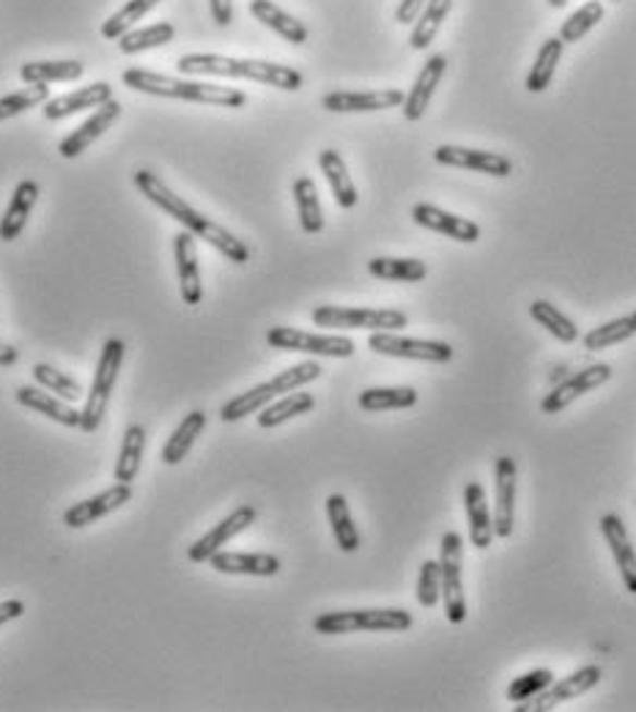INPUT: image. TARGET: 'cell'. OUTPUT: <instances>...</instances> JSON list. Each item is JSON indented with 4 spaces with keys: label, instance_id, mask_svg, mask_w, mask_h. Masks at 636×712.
Returning a JSON list of instances; mask_svg holds the SVG:
<instances>
[{
    "label": "cell",
    "instance_id": "6da1fadb",
    "mask_svg": "<svg viewBox=\"0 0 636 712\" xmlns=\"http://www.w3.org/2000/svg\"><path fill=\"white\" fill-rule=\"evenodd\" d=\"M135 187L140 189L143 198L151 200L157 209H162L166 214H171V220L182 222L184 231L195 233L198 238H204L206 244L217 249V253L225 255L233 263H247L250 260V249H247L245 242H238L228 228H222L220 222L209 220L200 211H195L193 206L184 198H179L171 187H168L159 175H154L151 170H137L135 173Z\"/></svg>",
    "mask_w": 636,
    "mask_h": 712
},
{
    "label": "cell",
    "instance_id": "7a4b0ae2",
    "mask_svg": "<svg viewBox=\"0 0 636 712\" xmlns=\"http://www.w3.org/2000/svg\"><path fill=\"white\" fill-rule=\"evenodd\" d=\"M176 69L182 74H198V77L253 79V83L280 88V91H299L302 85H305V77L294 66L256 61V58L215 56V52H187V56L179 58Z\"/></svg>",
    "mask_w": 636,
    "mask_h": 712
},
{
    "label": "cell",
    "instance_id": "3957f363",
    "mask_svg": "<svg viewBox=\"0 0 636 712\" xmlns=\"http://www.w3.org/2000/svg\"><path fill=\"white\" fill-rule=\"evenodd\" d=\"M121 83L137 94H148V97L162 99H182V102H198V105H215V108H245L247 97L238 88H228V85L215 83H198V79H179L168 77V74L148 72V69H126L121 74Z\"/></svg>",
    "mask_w": 636,
    "mask_h": 712
},
{
    "label": "cell",
    "instance_id": "277c9868",
    "mask_svg": "<svg viewBox=\"0 0 636 712\" xmlns=\"http://www.w3.org/2000/svg\"><path fill=\"white\" fill-rule=\"evenodd\" d=\"M412 628V614L404 609H363V611H330L313 619V630L321 636L359 634V630H387L404 634Z\"/></svg>",
    "mask_w": 636,
    "mask_h": 712
},
{
    "label": "cell",
    "instance_id": "5b68a950",
    "mask_svg": "<svg viewBox=\"0 0 636 712\" xmlns=\"http://www.w3.org/2000/svg\"><path fill=\"white\" fill-rule=\"evenodd\" d=\"M124 356H126V345L121 343L119 337H110L108 343L102 345L91 392H88L86 406H83V419H80V430H83V433H94V430L102 425V419L108 417V403H110V395H113L115 381H119Z\"/></svg>",
    "mask_w": 636,
    "mask_h": 712
},
{
    "label": "cell",
    "instance_id": "8992f818",
    "mask_svg": "<svg viewBox=\"0 0 636 712\" xmlns=\"http://www.w3.org/2000/svg\"><path fill=\"white\" fill-rule=\"evenodd\" d=\"M313 323L321 329H374V332H392V329L409 327V316L404 310L390 307H316Z\"/></svg>",
    "mask_w": 636,
    "mask_h": 712
},
{
    "label": "cell",
    "instance_id": "52a82bcc",
    "mask_svg": "<svg viewBox=\"0 0 636 712\" xmlns=\"http://www.w3.org/2000/svg\"><path fill=\"white\" fill-rule=\"evenodd\" d=\"M461 543L458 531H448L439 545V565H442V603L444 616L453 625H461L466 619V598H464V565H461Z\"/></svg>",
    "mask_w": 636,
    "mask_h": 712
},
{
    "label": "cell",
    "instance_id": "ba28073f",
    "mask_svg": "<svg viewBox=\"0 0 636 712\" xmlns=\"http://www.w3.org/2000/svg\"><path fill=\"white\" fill-rule=\"evenodd\" d=\"M267 343L278 351H302V354L332 356V359L354 356V340L343 334H313L294 327H272L267 332Z\"/></svg>",
    "mask_w": 636,
    "mask_h": 712
},
{
    "label": "cell",
    "instance_id": "9c48e42d",
    "mask_svg": "<svg viewBox=\"0 0 636 712\" xmlns=\"http://www.w3.org/2000/svg\"><path fill=\"white\" fill-rule=\"evenodd\" d=\"M368 348L381 356H395V359H415V363H450L453 359V345L442 340H417L401 337L392 332H374L368 337Z\"/></svg>",
    "mask_w": 636,
    "mask_h": 712
},
{
    "label": "cell",
    "instance_id": "30bf717a",
    "mask_svg": "<svg viewBox=\"0 0 636 712\" xmlns=\"http://www.w3.org/2000/svg\"><path fill=\"white\" fill-rule=\"evenodd\" d=\"M601 666H582L579 672L568 674V677L556 679V683H551L549 688L543 690L540 696H535V699H529L527 704H518L516 710L518 712H549L554 710V707H560L563 701H574L576 696H585L587 690L596 688L598 683H601Z\"/></svg>",
    "mask_w": 636,
    "mask_h": 712
},
{
    "label": "cell",
    "instance_id": "8fae6325",
    "mask_svg": "<svg viewBox=\"0 0 636 712\" xmlns=\"http://www.w3.org/2000/svg\"><path fill=\"white\" fill-rule=\"evenodd\" d=\"M256 518H258V510L253 507V504H242V507L233 510L225 520H220L215 529L206 531L204 538L195 540L193 549L187 551V556L195 562V565H200V562H209L217 551H222V545L231 543V540L236 538V535H242L247 526L256 524Z\"/></svg>",
    "mask_w": 636,
    "mask_h": 712
},
{
    "label": "cell",
    "instance_id": "7c38bea8",
    "mask_svg": "<svg viewBox=\"0 0 636 712\" xmlns=\"http://www.w3.org/2000/svg\"><path fill=\"white\" fill-rule=\"evenodd\" d=\"M406 94L397 88L381 91H332L321 99V108L330 113H379V110L404 108Z\"/></svg>",
    "mask_w": 636,
    "mask_h": 712
},
{
    "label": "cell",
    "instance_id": "4fadbf2b",
    "mask_svg": "<svg viewBox=\"0 0 636 712\" xmlns=\"http://www.w3.org/2000/svg\"><path fill=\"white\" fill-rule=\"evenodd\" d=\"M433 159L439 164H448V168H461V170H475V173L491 175V179H507L513 173V162L502 154L491 151H477V148H464V146H439L433 151Z\"/></svg>",
    "mask_w": 636,
    "mask_h": 712
},
{
    "label": "cell",
    "instance_id": "5bb4252c",
    "mask_svg": "<svg viewBox=\"0 0 636 712\" xmlns=\"http://www.w3.org/2000/svg\"><path fill=\"white\" fill-rule=\"evenodd\" d=\"M609 379H612V368H609V365H603V363L590 365V368H585V370H579V373L568 376L563 384H556L554 390H551L549 395L543 397L540 408H543L546 414L563 412V408H568L571 403L576 401V397H582V395H587V392L598 390V386L607 384Z\"/></svg>",
    "mask_w": 636,
    "mask_h": 712
},
{
    "label": "cell",
    "instance_id": "9a60e30c",
    "mask_svg": "<svg viewBox=\"0 0 636 712\" xmlns=\"http://www.w3.org/2000/svg\"><path fill=\"white\" fill-rule=\"evenodd\" d=\"M516 461L500 455L494 464V486H497V504H494V535L507 540L513 535V518H516Z\"/></svg>",
    "mask_w": 636,
    "mask_h": 712
},
{
    "label": "cell",
    "instance_id": "2e32d148",
    "mask_svg": "<svg viewBox=\"0 0 636 712\" xmlns=\"http://www.w3.org/2000/svg\"><path fill=\"white\" fill-rule=\"evenodd\" d=\"M132 499V488L126 482H115L108 491L97 493V496L86 499V502H77L63 513V526L69 529H83V526L94 524V520L105 518V515L115 513L119 507H124Z\"/></svg>",
    "mask_w": 636,
    "mask_h": 712
},
{
    "label": "cell",
    "instance_id": "e0dca14e",
    "mask_svg": "<svg viewBox=\"0 0 636 712\" xmlns=\"http://www.w3.org/2000/svg\"><path fill=\"white\" fill-rule=\"evenodd\" d=\"M173 255H176L179 291H182L184 305L198 307L204 299V285H200L198 269V247H195V233L182 231L173 238Z\"/></svg>",
    "mask_w": 636,
    "mask_h": 712
},
{
    "label": "cell",
    "instance_id": "ac0fdd59",
    "mask_svg": "<svg viewBox=\"0 0 636 712\" xmlns=\"http://www.w3.org/2000/svg\"><path fill=\"white\" fill-rule=\"evenodd\" d=\"M121 110L124 108H121L115 99L105 102L102 108H97V113H94L86 124L77 126V130H74L69 137H63L61 146H58V154H61L63 159L80 157V154L86 151L88 146H94V143H97L99 137H102L105 132H108L110 126L121 119Z\"/></svg>",
    "mask_w": 636,
    "mask_h": 712
},
{
    "label": "cell",
    "instance_id": "d6986e66",
    "mask_svg": "<svg viewBox=\"0 0 636 712\" xmlns=\"http://www.w3.org/2000/svg\"><path fill=\"white\" fill-rule=\"evenodd\" d=\"M412 220L420 228H428L433 233H442V236L455 238V242L475 244L480 238V225L472 220H464V217H455L450 211H442L439 206L431 204H417L412 209Z\"/></svg>",
    "mask_w": 636,
    "mask_h": 712
},
{
    "label": "cell",
    "instance_id": "ffe728a7",
    "mask_svg": "<svg viewBox=\"0 0 636 712\" xmlns=\"http://www.w3.org/2000/svg\"><path fill=\"white\" fill-rule=\"evenodd\" d=\"M444 72H448V58H444L442 52H439V56H431L426 63H423L420 74H417L415 85H412V91L406 94L404 99L406 121H420L423 115H426L428 105H431Z\"/></svg>",
    "mask_w": 636,
    "mask_h": 712
},
{
    "label": "cell",
    "instance_id": "44dd1931",
    "mask_svg": "<svg viewBox=\"0 0 636 712\" xmlns=\"http://www.w3.org/2000/svg\"><path fill=\"white\" fill-rule=\"evenodd\" d=\"M601 535L607 540V545L612 549L614 562H617V570L623 576L625 589L631 594H636V551L631 545L628 529H625L623 518L617 513H607L601 518Z\"/></svg>",
    "mask_w": 636,
    "mask_h": 712
},
{
    "label": "cell",
    "instance_id": "7402d4cb",
    "mask_svg": "<svg viewBox=\"0 0 636 712\" xmlns=\"http://www.w3.org/2000/svg\"><path fill=\"white\" fill-rule=\"evenodd\" d=\"M110 99H113V88H110V83H91L86 85V88H77V91L50 99V102L45 105V119L47 121L69 119V115L80 113V110L102 108V105L110 102Z\"/></svg>",
    "mask_w": 636,
    "mask_h": 712
},
{
    "label": "cell",
    "instance_id": "603a6c76",
    "mask_svg": "<svg viewBox=\"0 0 636 712\" xmlns=\"http://www.w3.org/2000/svg\"><path fill=\"white\" fill-rule=\"evenodd\" d=\"M466 515H469V540L475 549H491L494 535V513L489 507V499L480 482H469L464 491Z\"/></svg>",
    "mask_w": 636,
    "mask_h": 712
},
{
    "label": "cell",
    "instance_id": "cb8c5ba5",
    "mask_svg": "<svg viewBox=\"0 0 636 712\" xmlns=\"http://www.w3.org/2000/svg\"><path fill=\"white\" fill-rule=\"evenodd\" d=\"M217 573L225 576H261L272 578L280 573V560L274 554H233V551H217L209 560Z\"/></svg>",
    "mask_w": 636,
    "mask_h": 712
},
{
    "label": "cell",
    "instance_id": "d4e9b609",
    "mask_svg": "<svg viewBox=\"0 0 636 712\" xmlns=\"http://www.w3.org/2000/svg\"><path fill=\"white\" fill-rule=\"evenodd\" d=\"M20 406L30 408V412H39L41 417L52 419L58 425H66V428H80V419H83V412H77L74 406H69V401H58V397L47 395L39 386H20L17 392Z\"/></svg>",
    "mask_w": 636,
    "mask_h": 712
},
{
    "label": "cell",
    "instance_id": "484cf974",
    "mask_svg": "<svg viewBox=\"0 0 636 712\" xmlns=\"http://www.w3.org/2000/svg\"><path fill=\"white\" fill-rule=\"evenodd\" d=\"M36 200H39V184L30 182V179L20 182L12 200H9L7 214L0 220V242H14L25 231V222H28Z\"/></svg>",
    "mask_w": 636,
    "mask_h": 712
},
{
    "label": "cell",
    "instance_id": "4316f807",
    "mask_svg": "<svg viewBox=\"0 0 636 712\" xmlns=\"http://www.w3.org/2000/svg\"><path fill=\"white\" fill-rule=\"evenodd\" d=\"M250 14L258 20V23L267 25L269 30L285 39L289 45H305L307 41V28L305 23H299L296 17H291L289 12L272 3V0H250Z\"/></svg>",
    "mask_w": 636,
    "mask_h": 712
},
{
    "label": "cell",
    "instance_id": "83f0119b",
    "mask_svg": "<svg viewBox=\"0 0 636 712\" xmlns=\"http://www.w3.org/2000/svg\"><path fill=\"white\" fill-rule=\"evenodd\" d=\"M318 164H321V170H325L327 182H330V189H332V195H335L338 206H341V209H354L359 200V195H357V187H354L352 175H348V168H346V162H343L341 154H338L335 148H325V151L318 154Z\"/></svg>",
    "mask_w": 636,
    "mask_h": 712
},
{
    "label": "cell",
    "instance_id": "f1b7e54d",
    "mask_svg": "<svg viewBox=\"0 0 636 712\" xmlns=\"http://www.w3.org/2000/svg\"><path fill=\"white\" fill-rule=\"evenodd\" d=\"M563 47L565 41L560 39V36H551V39H546L543 45H540L535 63L529 66L527 79H524V88H527L529 94H543L546 88H549L551 79H554L556 66H560V58H563Z\"/></svg>",
    "mask_w": 636,
    "mask_h": 712
},
{
    "label": "cell",
    "instance_id": "f546056e",
    "mask_svg": "<svg viewBox=\"0 0 636 712\" xmlns=\"http://www.w3.org/2000/svg\"><path fill=\"white\" fill-rule=\"evenodd\" d=\"M204 428H206V414L189 412L187 417L179 422V428L173 430L171 439L166 441V447H162V461H166L168 466L182 464V461L189 455V450H193L195 441H198V435L204 433Z\"/></svg>",
    "mask_w": 636,
    "mask_h": 712
},
{
    "label": "cell",
    "instance_id": "4dcf8cb0",
    "mask_svg": "<svg viewBox=\"0 0 636 712\" xmlns=\"http://www.w3.org/2000/svg\"><path fill=\"white\" fill-rule=\"evenodd\" d=\"M294 200H296V211H299L302 231L310 233V236L325 231V209H321L316 182H313L310 175H299V179L294 182Z\"/></svg>",
    "mask_w": 636,
    "mask_h": 712
},
{
    "label": "cell",
    "instance_id": "1f68e13d",
    "mask_svg": "<svg viewBox=\"0 0 636 712\" xmlns=\"http://www.w3.org/2000/svg\"><path fill=\"white\" fill-rule=\"evenodd\" d=\"M86 66L80 61H30L20 69V77L28 85L47 83H74L83 77Z\"/></svg>",
    "mask_w": 636,
    "mask_h": 712
},
{
    "label": "cell",
    "instance_id": "d6a6232c",
    "mask_svg": "<svg viewBox=\"0 0 636 712\" xmlns=\"http://www.w3.org/2000/svg\"><path fill=\"white\" fill-rule=\"evenodd\" d=\"M327 518H330L338 549H341L343 554H354V551H359V531H357V526H354L352 510H348L346 496H341V493H332V496L327 499Z\"/></svg>",
    "mask_w": 636,
    "mask_h": 712
},
{
    "label": "cell",
    "instance_id": "836d02e7",
    "mask_svg": "<svg viewBox=\"0 0 636 712\" xmlns=\"http://www.w3.org/2000/svg\"><path fill=\"white\" fill-rule=\"evenodd\" d=\"M316 408V397L307 395V392H289L285 397H280L278 403H269L267 408H261L258 412V428L269 430V428H278V425L289 422V419L294 417H302V414L313 412Z\"/></svg>",
    "mask_w": 636,
    "mask_h": 712
},
{
    "label": "cell",
    "instance_id": "e575fe53",
    "mask_svg": "<svg viewBox=\"0 0 636 712\" xmlns=\"http://www.w3.org/2000/svg\"><path fill=\"white\" fill-rule=\"evenodd\" d=\"M274 397H278V390L272 386V381H264V384L247 390L245 395L231 397V401L220 408V419L222 422H238V419L253 417V414H258L261 408H267Z\"/></svg>",
    "mask_w": 636,
    "mask_h": 712
},
{
    "label": "cell",
    "instance_id": "d590c367",
    "mask_svg": "<svg viewBox=\"0 0 636 712\" xmlns=\"http://www.w3.org/2000/svg\"><path fill=\"white\" fill-rule=\"evenodd\" d=\"M143 450H146V428L143 425H130L124 430V441H121V453L115 461V482H135L137 471H140Z\"/></svg>",
    "mask_w": 636,
    "mask_h": 712
},
{
    "label": "cell",
    "instance_id": "8d00e7d4",
    "mask_svg": "<svg viewBox=\"0 0 636 712\" xmlns=\"http://www.w3.org/2000/svg\"><path fill=\"white\" fill-rule=\"evenodd\" d=\"M450 9H453V0H428V7L423 9V14L415 20V25H412V50H426V47L437 39L439 28H442V23L448 20Z\"/></svg>",
    "mask_w": 636,
    "mask_h": 712
},
{
    "label": "cell",
    "instance_id": "74e56055",
    "mask_svg": "<svg viewBox=\"0 0 636 712\" xmlns=\"http://www.w3.org/2000/svg\"><path fill=\"white\" fill-rule=\"evenodd\" d=\"M415 386H374L359 395V408L365 412H397V408L417 406Z\"/></svg>",
    "mask_w": 636,
    "mask_h": 712
},
{
    "label": "cell",
    "instance_id": "f35d334b",
    "mask_svg": "<svg viewBox=\"0 0 636 712\" xmlns=\"http://www.w3.org/2000/svg\"><path fill=\"white\" fill-rule=\"evenodd\" d=\"M368 272L379 280H395V283H420L426 280L428 266L417 258H374Z\"/></svg>",
    "mask_w": 636,
    "mask_h": 712
},
{
    "label": "cell",
    "instance_id": "ab89813d",
    "mask_svg": "<svg viewBox=\"0 0 636 712\" xmlns=\"http://www.w3.org/2000/svg\"><path fill=\"white\" fill-rule=\"evenodd\" d=\"M173 36H176V28H173L171 23H154L148 25V28L126 30L119 39V50L124 52V56H137V52L154 50V47L171 45Z\"/></svg>",
    "mask_w": 636,
    "mask_h": 712
},
{
    "label": "cell",
    "instance_id": "60d3db41",
    "mask_svg": "<svg viewBox=\"0 0 636 712\" xmlns=\"http://www.w3.org/2000/svg\"><path fill=\"white\" fill-rule=\"evenodd\" d=\"M529 316H533L540 327L549 329L560 343H576V340H579V327H576L560 307L551 305V302H533V305H529Z\"/></svg>",
    "mask_w": 636,
    "mask_h": 712
},
{
    "label": "cell",
    "instance_id": "b9f144b4",
    "mask_svg": "<svg viewBox=\"0 0 636 712\" xmlns=\"http://www.w3.org/2000/svg\"><path fill=\"white\" fill-rule=\"evenodd\" d=\"M634 334H636L634 316H623V318H614V321H607L603 327L592 329V332H587L582 340H585L587 351H603V348H612V345L617 343H625V340L634 337Z\"/></svg>",
    "mask_w": 636,
    "mask_h": 712
},
{
    "label": "cell",
    "instance_id": "7bdbcfd3",
    "mask_svg": "<svg viewBox=\"0 0 636 712\" xmlns=\"http://www.w3.org/2000/svg\"><path fill=\"white\" fill-rule=\"evenodd\" d=\"M601 20H603L601 0H587L585 7H579L568 20H565L563 28H560V39H563L565 45H576V41L585 39V36L590 34Z\"/></svg>",
    "mask_w": 636,
    "mask_h": 712
},
{
    "label": "cell",
    "instance_id": "ee69618b",
    "mask_svg": "<svg viewBox=\"0 0 636 712\" xmlns=\"http://www.w3.org/2000/svg\"><path fill=\"white\" fill-rule=\"evenodd\" d=\"M157 3L159 0H126V7H121L113 17L105 20L102 36L105 39H121V36H124L132 25L140 23Z\"/></svg>",
    "mask_w": 636,
    "mask_h": 712
},
{
    "label": "cell",
    "instance_id": "f6af8a7d",
    "mask_svg": "<svg viewBox=\"0 0 636 712\" xmlns=\"http://www.w3.org/2000/svg\"><path fill=\"white\" fill-rule=\"evenodd\" d=\"M47 102H50V88L47 85H30V88H23V91L0 97V121L14 119V115L25 113V110H34L36 105Z\"/></svg>",
    "mask_w": 636,
    "mask_h": 712
},
{
    "label": "cell",
    "instance_id": "bcb514c9",
    "mask_svg": "<svg viewBox=\"0 0 636 712\" xmlns=\"http://www.w3.org/2000/svg\"><path fill=\"white\" fill-rule=\"evenodd\" d=\"M34 379H36V384L45 386V390H50V392H56V395H61L63 401H69V403H74L83 397V386H80L72 376L58 373L52 365H45V363L34 365Z\"/></svg>",
    "mask_w": 636,
    "mask_h": 712
},
{
    "label": "cell",
    "instance_id": "7dc6e473",
    "mask_svg": "<svg viewBox=\"0 0 636 712\" xmlns=\"http://www.w3.org/2000/svg\"><path fill=\"white\" fill-rule=\"evenodd\" d=\"M554 679V672H549V668H535V672L522 674V677H516L507 685V701H518V704H522V701L535 699V696L543 693Z\"/></svg>",
    "mask_w": 636,
    "mask_h": 712
},
{
    "label": "cell",
    "instance_id": "c3c4849f",
    "mask_svg": "<svg viewBox=\"0 0 636 712\" xmlns=\"http://www.w3.org/2000/svg\"><path fill=\"white\" fill-rule=\"evenodd\" d=\"M321 373H325L321 365L313 363L310 359V363H299V365H294V368L283 370V373H278L274 379H269V381H272V386L278 390V395H289V392L302 390L305 384L316 381Z\"/></svg>",
    "mask_w": 636,
    "mask_h": 712
},
{
    "label": "cell",
    "instance_id": "681fc988",
    "mask_svg": "<svg viewBox=\"0 0 636 712\" xmlns=\"http://www.w3.org/2000/svg\"><path fill=\"white\" fill-rule=\"evenodd\" d=\"M442 598V565L437 560L423 562L420 578H417V603L423 609H433Z\"/></svg>",
    "mask_w": 636,
    "mask_h": 712
},
{
    "label": "cell",
    "instance_id": "f907efd6",
    "mask_svg": "<svg viewBox=\"0 0 636 712\" xmlns=\"http://www.w3.org/2000/svg\"><path fill=\"white\" fill-rule=\"evenodd\" d=\"M428 7V0H401L395 9V23L397 25H415V20L420 17L423 9Z\"/></svg>",
    "mask_w": 636,
    "mask_h": 712
},
{
    "label": "cell",
    "instance_id": "816d5d0a",
    "mask_svg": "<svg viewBox=\"0 0 636 712\" xmlns=\"http://www.w3.org/2000/svg\"><path fill=\"white\" fill-rule=\"evenodd\" d=\"M209 9L220 28H228L233 23V0H209Z\"/></svg>",
    "mask_w": 636,
    "mask_h": 712
},
{
    "label": "cell",
    "instance_id": "f5cc1de1",
    "mask_svg": "<svg viewBox=\"0 0 636 712\" xmlns=\"http://www.w3.org/2000/svg\"><path fill=\"white\" fill-rule=\"evenodd\" d=\"M23 614H25L23 600H3V603H0V628H3L7 622L20 619Z\"/></svg>",
    "mask_w": 636,
    "mask_h": 712
},
{
    "label": "cell",
    "instance_id": "db71d44e",
    "mask_svg": "<svg viewBox=\"0 0 636 712\" xmlns=\"http://www.w3.org/2000/svg\"><path fill=\"white\" fill-rule=\"evenodd\" d=\"M20 359V351L9 343H0V368H9Z\"/></svg>",
    "mask_w": 636,
    "mask_h": 712
},
{
    "label": "cell",
    "instance_id": "11a10c76",
    "mask_svg": "<svg viewBox=\"0 0 636 712\" xmlns=\"http://www.w3.org/2000/svg\"><path fill=\"white\" fill-rule=\"evenodd\" d=\"M549 7L551 9H565V7H568V0H549Z\"/></svg>",
    "mask_w": 636,
    "mask_h": 712
},
{
    "label": "cell",
    "instance_id": "9f6ffc18",
    "mask_svg": "<svg viewBox=\"0 0 636 712\" xmlns=\"http://www.w3.org/2000/svg\"><path fill=\"white\" fill-rule=\"evenodd\" d=\"M631 316H634V321H636V312H631Z\"/></svg>",
    "mask_w": 636,
    "mask_h": 712
},
{
    "label": "cell",
    "instance_id": "6f0895ef",
    "mask_svg": "<svg viewBox=\"0 0 636 712\" xmlns=\"http://www.w3.org/2000/svg\"><path fill=\"white\" fill-rule=\"evenodd\" d=\"M614 3H617V0H614Z\"/></svg>",
    "mask_w": 636,
    "mask_h": 712
}]
</instances>
